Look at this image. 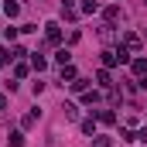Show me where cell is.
I'll return each instance as SVG.
<instances>
[{"instance_id": "30bf717a", "label": "cell", "mask_w": 147, "mask_h": 147, "mask_svg": "<svg viewBox=\"0 0 147 147\" xmlns=\"http://www.w3.org/2000/svg\"><path fill=\"white\" fill-rule=\"evenodd\" d=\"M0 110H7V96H0Z\"/></svg>"}, {"instance_id": "3957f363", "label": "cell", "mask_w": 147, "mask_h": 147, "mask_svg": "<svg viewBox=\"0 0 147 147\" xmlns=\"http://www.w3.org/2000/svg\"><path fill=\"white\" fill-rule=\"evenodd\" d=\"M82 134H96V120H82Z\"/></svg>"}, {"instance_id": "5b68a950", "label": "cell", "mask_w": 147, "mask_h": 147, "mask_svg": "<svg viewBox=\"0 0 147 147\" xmlns=\"http://www.w3.org/2000/svg\"><path fill=\"white\" fill-rule=\"evenodd\" d=\"M34 123H38V110H31L28 116H24V127H34Z\"/></svg>"}, {"instance_id": "ba28073f", "label": "cell", "mask_w": 147, "mask_h": 147, "mask_svg": "<svg viewBox=\"0 0 147 147\" xmlns=\"http://www.w3.org/2000/svg\"><path fill=\"white\" fill-rule=\"evenodd\" d=\"M65 79H75V69H69V65H65V69H62V86H65Z\"/></svg>"}, {"instance_id": "52a82bcc", "label": "cell", "mask_w": 147, "mask_h": 147, "mask_svg": "<svg viewBox=\"0 0 147 147\" xmlns=\"http://www.w3.org/2000/svg\"><path fill=\"white\" fill-rule=\"evenodd\" d=\"M10 147H24V137L21 134H10Z\"/></svg>"}, {"instance_id": "7a4b0ae2", "label": "cell", "mask_w": 147, "mask_h": 147, "mask_svg": "<svg viewBox=\"0 0 147 147\" xmlns=\"http://www.w3.org/2000/svg\"><path fill=\"white\" fill-rule=\"evenodd\" d=\"M17 10H21V7H17L14 0H7V3H3V14H7V17H17Z\"/></svg>"}, {"instance_id": "8992f818", "label": "cell", "mask_w": 147, "mask_h": 147, "mask_svg": "<svg viewBox=\"0 0 147 147\" xmlns=\"http://www.w3.org/2000/svg\"><path fill=\"white\" fill-rule=\"evenodd\" d=\"M31 65H34L38 72H41V69H45V65H48V62H45V58H41V55H34V58H31Z\"/></svg>"}, {"instance_id": "6da1fadb", "label": "cell", "mask_w": 147, "mask_h": 147, "mask_svg": "<svg viewBox=\"0 0 147 147\" xmlns=\"http://www.w3.org/2000/svg\"><path fill=\"white\" fill-rule=\"evenodd\" d=\"M45 38H48V45H58V41H62V31H58V24H45Z\"/></svg>"}, {"instance_id": "9c48e42d", "label": "cell", "mask_w": 147, "mask_h": 147, "mask_svg": "<svg viewBox=\"0 0 147 147\" xmlns=\"http://www.w3.org/2000/svg\"><path fill=\"white\" fill-rule=\"evenodd\" d=\"M92 147H110V137H96V140H92Z\"/></svg>"}, {"instance_id": "277c9868", "label": "cell", "mask_w": 147, "mask_h": 147, "mask_svg": "<svg viewBox=\"0 0 147 147\" xmlns=\"http://www.w3.org/2000/svg\"><path fill=\"white\" fill-rule=\"evenodd\" d=\"M134 72H137V75L147 72V62H144V58H137V62H134Z\"/></svg>"}]
</instances>
